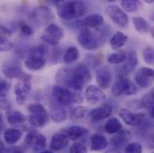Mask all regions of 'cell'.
<instances>
[{"mask_svg":"<svg viewBox=\"0 0 154 153\" xmlns=\"http://www.w3.org/2000/svg\"><path fill=\"white\" fill-rule=\"evenodd\" d=\"M111 91L115 97H119L121 95L132 96L138 92V88L131 80L121 75L113 84Z\"/></svg>","mask_w":154,"mask_h":153,"instance_id":"obj_6","label":"cell"},{"mask_svg":"<svg viewBox=\"0 0 154 153\" xmlns=\"http://www.w3.org/2000/svg\"><path fill=\"white\" fill-rule=\"evenodd\" d=\"M126 57V52L124 50H119L116 53H112L107 57V61L111 65H118L123 63L125 60Z\"/></svg>","mask_w":154,"mask_h":153,"instance_id":"obj_31","label":"cell"},{"mask_svg":"<svg viewBox=\"0 0 154 153\" xmlns=\"http://www.w3.org/2000/svg\"><path fill=\"white\" fill-rule=\"evenodd\" d=\"M104 23L103 16L99 14H94L84 17L81 22L80 25L82 28H98L101 26Z\"/></svg>","mask_w":154,"mask_h":153,"instance_id":"obj_19","label":"cell"},{"mask_svg":"<svg viewBox=\"0 0 154 153\" xmlns=\"http://www.w3.org/2000/svg\"><path fill=\"white\" fill-rule=\"evenodd\" d=\"M139 72H141L142 74L147 75L148 77L154 79V69L151 68V67H142Z\"/></svg>","mask_w":154,"mask_h":153,"instance_id":"obj_41","label":"cell"},{"mask_svg":"<svg viewBox=\"0 0 154 153\" xmlns=\"http://www.w3.org/2000/svg\"><path fill=\"white\" fill-rule=\"evenodd\" d=\"M105 153H121V152H120V151H116V150H110V151H106Z\"/></svg>","mask_w":154,"mask_h":153,"instance_id":"obj_44","label":"cell"},{"mask_svg":"<svg viewBox=\"0 0 154 153\" xmlns=\"http://www.w3.org/2000/svg\"><path fill=\"white\" fill-rule=\"evenodd\" d=\"M4 141L8 145H14L17 143L23 137V132L15 128H7L3 133Z\"/></svg>","mask_w":154,"mask_h":153,"instance_id":"obj_20","label":"cell"},{"mask_svg":"<svg viewBox=\"0 0 154 153\" xmlns=\"http://www.w3.org/2000/svg\"><path fill=\"white\" fill-rule=\"evenodd\" d=\"M53 100L63 107L71 106L82 101V98L76 91L60 85L53 86L51 90Z\"/></svg>","mask_w":154,"mask_h":153,"instance_id":"obj_2","label":"cell"},{"mask_svg":"<svg viewBox=\"0 0 154 153\" xmlns=\"http://www.w3.org/2000/svg\"><path fill=\"white\" fill-rule=\"evenodd\" d=\"M134 81L139 87H141L143 89H145V88H148L152 83L153 79L148 77L147 75H143V74H142L141 72L138 71L134 75Z\"/></svg>","mask_w":154,"mask_h":153,"instance_id":"obj_29","label":"cell"},{"mask_svg":"<svg viewBox=\"0 0 154 153\" xmlns=\"http://www.w3.org/2000/svg\"><path fill=\"white\" fill-rule=\"evenodd\" d=\"M150 113H151V116H152V118H154V107L151 109V111H150Z\"/></svg>","mask_w":154,"mask_h":153,"instance_id":"obj_45","label":"cell"},{"mask_svg":"<svg viewBox=\"0 0 154 153\" xmlns=\"http://www.w3.org/2000/svg\"><path fill=\"white\" fill-rule=\"evenodd\" d=\"M40 38L43 42L51 46H56L64 38V31L57 24L50 23L45 28Z\"/></svg>","mask_w":154,"mask_h":153,"instance_id":"obj_8","label":"cell"},{"mask_svg":"<svg viewBox=\"0 0 154 153\" xmlns=\"http://www.w3.org/2000/svg\"><path fill=\"white\" fill-rule=\"evenodd\" d=\"M69 153H88V151L85 145L80 142H75L71 145Z\"/></svg>","mask_w":154,"mask_h":153,"instance_id":"obj_39","label":"cell"},{"mask_svg":"<svg viewBox=\"0 0 154 153\" xmlns=\"http://www.w3.org/2000/svg\"><path fill=\"white\" fill-rule=\"evenodd\" d=\"M6 121L11 124V125H18V124H23V123L26 122L27 117L24 114L18 110L14 109H9L6 111L5 114Z\"/></svg>","mask_w":154,"mask_h":153,"instance_id":"obj_21","label":"cell"},{"mask_svg":"<svg viewBox=\"0 0 154 153\" xmlns=\"http://www.w3.org/2000/svg\"><path fill=\"white\" fill-rule=\"evenodd\" d=\"M45 54L46 48L43 45H38L32 47L24 61L25 67L30 71L41 70L46 65Z\"/></svg>","mask_w":154,"mask_h":153,"instance_id":"obj_5","label":"cell"},{"mask_svg":"<svg viewBox=\"0 0 154 153\" xmlns=\"http://www.w3.org/2000/svg\"><path fill=\"white\" fill-rule=\"evenodd\" d=\"M132 138V134L129 131L126 130H121L117 133H116L115 136L111 138V144L115 147H122L126 142H128Z\"/></svg>","mask_w":154,"mask_h":153,"instance_id":"obj_23","label":"cell"},{"mask_svg":"<svg viewBox=\"0 0 154 153\" xmlns=\"http://www.w3.org/2000/svg\"><path fill=\"white\" fill-rule=\"evenodd\" d=\"M105 12L117 27L125 28L128 25V16L118 5H109L106 7Z\"/></svg>","mask_w":154,"mask_h":153,"instance_id":"obj_9","label":"cell"},{"mask_svg":"<svg viewBox=\"0 0 154 153\" xmlns=\"http://www.w3.org/2000/svg\"><path fill=\"white\" fill-rule=\"evenodd\" d=\"M128 37L122 32H116L110 38V47L113 49H119L126 43Z\"/></svg>","mask_w":154,"mask_h":153,"instance_id":"obj_26","label":"cell"},{"mask_svg":"<svg viewBox=\"0 0 154 153\" xmlns=\"http://www.w3.org/2000/svg\"><path fill=\"white\" fill-rule=\"evenodd\" d=\"M39 153H53L52 151H40Z\"/></svg>","mask_w":154,"mask_h":153,"instance_id":"obj_46","label":"cell"},{"mask_svg":"<svg viewBox=\"0 0 154 153\" xmlns=\"http://www.w3.org/2000/svg\"><path fill=\"white\" fill-rule=\"evenodd\" d=\"M0 153H5V147L3 145V143L0 142Z\"/></svg>","mask_w":154,"mask_h":153,"instance_id":"obj_43","label":"cell"},{"mask_svg":"<svg viewBox=\"0 0 154 153\" xmlns=\"http://www.w3.org/2000/svg\"><path fill=\"white\" fill-rule=\"evenodd\" d=\"M153 153H154V152H153Z\"/></svg>","mask_w":154,"mask_h":153,"instance_id":"obj_51","label":"cell"},{"mask_svg":"<svg viewBox=\"0 0 154 153\" xmlns=\"http://www.w3.org/2000/svg\"><path fill=\"white\" fill-rule=\"evenodd\" d=\"M2 121H3V116L0 114V125H1V124H2Z\"/></svg>","mask_w":154,"mask_h":153,"instance_id":"obj_48","label":"cell"},{"mask_svg":"<svg viewBox=\"0 0 154 153\" xmlns=\"http://www.w3.org/2000/svg\"><path fill=\"white\" fill-rule=\"evenodd\" d=\"M132 22H133V24H134L135 30L139 33L145 34V33L150 32L149 23L144 18L140 17V16H134V17L132 18Z\"/></svg>","mask_w":154,"mask_h":153,"instance_id":"obj_25","label":"cell"},{"mask_svg":"<svg viewBox=\"0 0 154 153\" xmlns=\"http://www.w3.org/2000/svg\"><path fill=\"white\" fill-rule=\"evenodd\" d=\"M8 153H23L18 147H13L12 149L8 150Z\"/></svg>","mask_w":154,"mask_h":153,"instance_id":"obj_42","label":"cell"},{"mask_svg":"<svg viewBox=\"0 0 154 153\" xmlns=\"http://www.w3.org/2000/svg\"><path fill=\"white\" fill-rule=\"evenodd\" d=\"M49 117L55 123H62L67 118V113L63 106L52 100L49 104Z\"/></svg>","mask_w":154,"mask_h":153,"instance_id":"obj_16","label":"cell"},{"mask_svg":"<svg viewBox=\"0 0 154 153\" xmlns=\"http://www.w3.org/2000/svg\"><path fill=\"white\" fill-rule=\"evenodd\" d=\"M85 61H86L87 66H91V67L99 66V65L101 63V59H100L98 56H96V55H91V54L86 56Z\"/></svg>","mask_w":154,"mask_h":153,"instance_id":"obj_36","label":"cell"},{"mask_svg":"<svg viewBox=\"0 0 154 153\" xmlns=\"http://www.w3.org/2000/svg\"><path fill=\"white\" fill-rule=\"evenodd\" d=\"M125 63L124 65V70L125 73L129 74L134 71L135 67L138 65V57L137 54L134 50H130L126 53Z\"/></svg>","mask_w":154,"mask_h":153,"instance_id":"obj_22","label":"cell"},{"mask_svg":"<svg viewBox=\"0 0 154 153\" xmlns=\"http://www.w3.org/2000/svg\"><path fill=\"white\" fill-rule=\"evenodd\" d=\"M86 13V6L82 1L61 2L57 8V14L63 20H73L79 18Z\"/></svg>","mask_w":154,"mask_h":153,"instance_id":"obj_1","label":"cell"},{"mask_svg":"<svg viewBox=\"0 0 154 153\" xmlns=\"http://www.w3.org/2000/svg\"><path fill=\"white\" fill-rule=\"evenodd\" d=\"M2 73L8 79H18L19 81L31 77L23 73L20 62L16 59L6 61L2 66Z\"/></svg>","mask_w":154,"mask_h":153,"instance_id":"obj_7","label":"cell"},{"mask_svg":"<svg viewBox=\"0 0 154 153\" xmlns=\"http://www.w3.org/2000/svg\"><path fill=\"white\" fill-rule=\"evenodd\" d=\"M141 3L139 1H134V0H124L121 2L122 8L128 13H134L138 10Z\"/></svg>","mask_w":154,"mask_h":153,"instance_id":"obj_32","label":"cell"},{"mask_svg":"<svg viewBox=\"0 0 154 153\" xmlns=\"http://www.w3.org/2000/svg\"><path fill=\"white\" fill-rule=\"evenodd\" d=\"M112 112H113L112 105L110 103H106V104H103V105L91 110L89 113V115L92 121L97 122V121L104 120V119L109 117L112 115Z\"/></svg>","mask_w":154,"mask_h":153,"instance_id":"obj_15","label":"cell"},{"mask_svg":"<svg viewBox=\"0 0 154 153\" xmlns=\"http://www.w3.org/2000/svg\"><path fill=\"white\" fill-rule=\"evenodd\" d=\"M150 32H151V33H152V35L154 37V27L153 28H152V30H150Z\"/></svg>","mask_w":154,"mask_h":153,"instance_id":"obj_47","label":"cell"},{"mask_svg":"<svg viewBox=\"0 0 154 153\" xmlns=\"http://www.w3.org/2000/svg\"><path fill=\"white\" fill-rule=\"evenodd\" d=\"M118 114L121 117V119L125 123V124L130 125V126L139 125L145 119V115L143 113H134L125 109H120Z\"/></svg>","mask_w":154,"mask_h":153,"instance_id":"obj_14","label":"cell"},{"mask_svg":"<svg viewBox=\"0 0 154 153\" xmlns=\"http://www.w3.org/2000/svg\"><path fill=\"white\" fill-rule=\"evenodd\" d=\"M64 134H66L69 140L72 141H75L80 139L81 137L84 136L85 134H87L89 133L88 129L83 127V126H80V125H72L69 127H66L64 129H62V132Z\"/></svg>","mask_w":154,"mask_h":153,"instance_id":"obj_18","label":"cell"},{"mask_svg":"<svg viewBox=\"0 0 154 153\" xmlns=\"http://www.w3.org/2000/svg\"><path fill=\"white\" fill-rule=\"evenodd\" d=\"M79 56H80V53H79V50L77 49V47H69L65 55H64V62L66 64V65H70V64H73L76 61L77 59L79 58Z\"/></svg>","mask_w":154,"mask_h":153,"instance_id":"obj_28","label":"cell"},{"mask_svg":"<svg viewBox=\"0 0 154 153\" xmlns=\"http://www.w3.org/2000/svg\"><path fill=\"white\" fill-rule=\"evenodd\" d=\"M0 32H1V28H0Z\"/></svg>","mask_w":154,"mask_h":153,"instance_id":"obj_50","label":"cell"},{"mask_svg":"<svg viewBox=\"0 0 154 153\" xmlns=\"http://www.w3.org/2000/svg\"><path fill=\"white\" fill-rule=\"evenodd\" d=\"M31 78L20 80L18 82L15 83L14 90L15 94V101L18 105H23L26 101V99L28 95L31 92L32 90V84H31Z\"/></svg>","mask_w":154,"mask_h":153,"instance_id":"obj_10","label":"cell"},{"mask_svg":"<svg viewBox=\"0 0 154 153\" xmlns=\"http://www.w3.org/2000/svg\"><path fill=\"white\" fill-rule=\"evenodd\" d=\"M152 144H154V137H152Z\"/></svg>","mask_w":154,"mask_h":153,"instance_id":"obj_49","label":"cell"},{"mask_svg":"<svg viewBox=\"0 0 154 153\" xmlns=\"http://www.w3.org/2000/svg\"><path fill=\"white\" fill-rule=\"evenodd\" d=\"M112 70L109 66H102L96 72V82L101 90H107L110 87L112 81Z\"/></svg>","mask_w":154,"mask_h":153,"instance_id":"obj_13","label":"cell"},{"mask_svg":"<svg viewBox=\"0 0 154 153\" xmlns=\"http://www.w3.org/2000/svg\"><path fill=\"white\" fill-rule=\"evenodd\" d=\"M28 121L31 125L36 128H40L47 125L49 122V114L45 107L40 103H32L27 106Z\"/></svg>","mask_w":154,"mask_h":153,"instance_id":"obj_4","label":"cell"},{"mask_svg":"<svg viewBox=\"0 0 154 153\" xmlns=\"http://www.w3.org/2000/svg\"><path fill=\"white\" fill-rule=\"evenodd\" d=\"M11 88V84L6 80L0 78V99H5Z\"/></svg>","mask_w":154,"mask_h":153,"instance_id":"obj_35","label":"cell"},{"mask_svg":"<svg viewBox=\"0 0 154 153\" xmlns=\"http://www.w3.org/2000/svg\"><path fill=\"white\" fill-rule=\"evenodd\" d=\"M125 153H142L143 147L139 142H132L126 145L125 149Z\"/></svg>","mask_w":154,"mask_h":153,"instance_id":"obj_37","label":"cell"},{"mask_svg":"<svg viewBox=\"0 0 154 153\" xmlns=\"http://www.w3.org/2000/svg\"><path fill=\"white\" fill-rule=\"evenodd\" d=\"M90 110L88 109V108L85 107H76L75 109H72L70 116L74 121H80L84 119L87 115H89Z\"/></svg>","mask_w":154,"mask_h":153,"instance_id":"obj_30","label":"cell"},{"mask_svg":"<svg viewBox=\"0 0 154 153\" xmlns=\"http://www.w3.org/2000/svg\"><path fill=\"white\" fill-rule=\"evenodd\" d=\"M143 58L147 65H154V47H145L143 50Z\"/></svg>","mask_w":154,"mask_h":153,"instance_id":"obj_33","label":"cell"},{"mask_svg":"<svg viewBox=\"0 0 154 153\" xmlns=\"http://www.w3.org/2000/svg\"><path fill=\"white\" fill-rule=\"evenodd\" d=\"M69 141L70 140L68 139V137L63 133H57L51 138L50 149L54 151H61L68 146Z\"/></svg>","mask_w":154,"mask_h":153,"instance_id":"obj_17","label":"cell"},{"mask_svg":"<svg viewBox=\"0 0 154 153\" xmlns=\"http://www.w3.org/2000/svg\"><path fill=\"white\" fill-rule=\"evenodd\" d=\"M141 106L145 108V109H152L154 107V88L149 92L147 93L145 96H143V98L141 100Z\"/></svg>","mask_w":154,"mask_h":153,"instance_id":"obj_34","label":"cell"},{"mask_svg":"<svg viewBox=\"0 0 154 153\" xmlns=\"http://www.w3.org/2000/svg\"><path fill=\"white\" fill-rule=\"evenodd\" d=\"M84 97L87 102L91 105L99 104L106 99V95L100 88L95 85H90L86 88Z\"/></svg>","mask_w":154,"mask_h":153,"instance_id":"obj_12","label":"cell"},{"mask_svg":"<svg viewBox=\"0 0 154 153\" xmlns=\"http://www.w3.org/2000/svg\"><path fill=\"white\" fill-rule=\"evenodd\" d=\"M104 129H105V132L109 134L117 133L118 132L122 130V124L117 118L112 117L107 121V123L105 124Z\"/></svg>","mask_w":154,"mask_h":153,"instance_id":"obj_27","label":"cell"},{"mask_svg":"<svg viewBox=\"0 0 154 153\" xmlns=\"http://www.w3.org/2000/svg\"><path fill=\"white\" fill-rule=\"evenodd\" d=\"M19 26H20V32H21V34L24 37H30L33 34V31H32V28L27 24L25 22H21L19 23Z\"/></svg>","mask_w":154,"mask_h":153,"instance_id":"obj_38","label":"cell"},{"mask_svg":"<svg viewBox=\"0 0 154 153\" xmlns=\"http://www.w3.org/2000/svg\"><path fill=\"white\" fill-rule=\"evenodd\" d=\"M13 44L5 38L0 36V52H7L11 50Z\"/></svg>","mask_w":154,"mask_h":153,"instance_id":"obj_40","label":"cell"},{"mask_svg":"<svg viewBox=\"0 0 154 153\" xmlns=\"http://www.w3.org/2000/svg\"><path fill=\"white\" fill-rule=\"evenodd\" d=\"M25 143L33 151H41L46 147L47 141L43 134L36 131H32L26 135Z\"/></svg>","mask_w":154,"mask_h":153,"instance_id":"obj_11","label":"cell"},{"mask_svg":"<svg viewBox=\"0 0 154 153\" xmlns=\"http://www.w3.org/2000/svg\"><path fill=\"white\" fill-rule=\"evenodd\" d=\"M107 39V37L98 34L88 28H82L77 35V41L82 47L87 50L97 49L101 43Z\"/></svg>","mask_w":154,"mask_h":153,"instance_id":"obj_3","label":"cell"},{"mask_svg":"<svg viewBox=\"0 0 154 153\" xmlns=\"http://www.w3.org/2000/svg\"><path fill=\"white\" fill-rule=\"evenodd\" d=\"M108 147V141L106 137L101 134H93L91 139V150L93 151H99L105 150Z\"/></svg>","mask_w":154,"mask_h":153,"instance_id":"obj_24","label":"cell"}]
</instances>
